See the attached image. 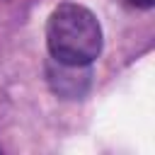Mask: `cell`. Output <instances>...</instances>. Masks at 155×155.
Returning <instances> with one entry per match:
<instances>
[{
    "label": "cell",
    "mask_w": 155,
    "mask_h": 155,
    "mask_svg": "<svg viewBox=\"0 0 155 155\" xmlns=\"http://www.w3.org/2000/svg\"><path fill=\"white\" fill-rule=\"evenodd\" d=\"M102 24L92 10L78 2H61L46 22V46L56 63L90 65L102 53Z\"/></svg>",
    "instance_id": "6da1fadb"
},
{
    "label": "cell",
    "mask_w": 155,
    "mask_h": 155,
    "mask_svg": "<svg viewBox=\"0 0 155 155\" xmlns=\"http://www.w3.org/2000/svg\"><path fill=\"white\" fill-rule=\"evenodd\" d=\"M87 65H63L56 63V70H48V80L53 90L63 97H80L87 90L90 73L85 70Z\"/></svg>",
    "instance_id": "7a4b0ae2"
},
{
    "label": "cell",
    "mask_w": 155,
    "mask_h": 155,
    "mask_svg": "<svg viewBox=\"0 0 155 155\" xmlns=\"http://www.w3.org/2000/svg\"><path fill=\"white\" fill-rule=\"evenodd\" d=\"M124 2L131 5V7H138V10H148V7H153L155 0H124Z\"/></svg>",
    "instance_id": "3957f363"
}]
</instances>
